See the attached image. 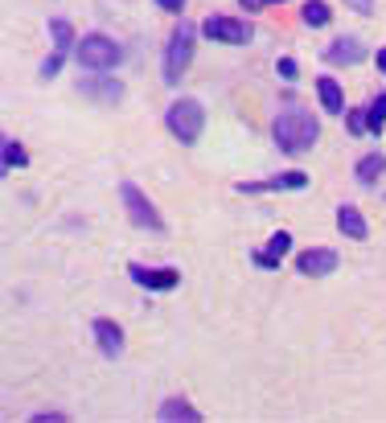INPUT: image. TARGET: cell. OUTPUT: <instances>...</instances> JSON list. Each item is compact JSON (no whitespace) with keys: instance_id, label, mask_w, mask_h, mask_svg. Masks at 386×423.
Segmentation results:
<instances>
[{"instance_id":"obj_24","label":"cell","mask_w":386,"mask_h":423,"mask_svg":"<svg viewBox=\"0 0 386 423\" xmlns=\"http://www.w3.org/2000/svg\"><path fill=\"white\" fill-rule=\"evenodd\" d=\"M349 128H353V132H366L370 124H366V115H362V111H353V115H349Z\"/></svg>"},{"instance_id":"obj_23","label":"cell","mask_w":386,"mask_h":423,"mask_svg":"<svg viewBox=\"0 0 386 423\" xmlns=\"http://www.w3.org/2000/svg\"><path fill=\"white\" fill-rule=\"evenodd\" d=\"M345 4H349L353 13H362V17H370V13H374V0H345Z\"/></svg>"},{"instance_id":"obj_17","label":"cell","mask_w":386,"mask_h":423,"mask_svg":"<svg viewBox=\"0 0 386 423\" xmlns=\"http://www.w3.org/2000/svg\"><path fill=\"white\" fill-rule=\"evenodd\" d=\"M49 38H54V46L62 49V53L74 46V29H70V25H66L62 17H58V21H49Z\"/></svg>"},{"instance_id":"obj_3","label":"cell","mask_w":386,"mask_h":423,"mask_svg":"<svg viewBox=\"0 0 386 423\" xmlns=\"http://www.w3.org/2000/svg\"><path fill=\"white\" fill-rule=\"evenodd\" d=\"M79 62H83L86 70H95V74L115 70V62H120V46H115L111 38H103V33H86L83 42H79Z\"/></svg>"},{"instance_id":"obj_18","label":"cell","mask_w":386,"mask_h":423,"mask_svg":"<svg viewBox=\"0 0 386 423\" xmlns=\"http://www.w3.org/2000/svg\"><path fill=\"white\" fill-rule=\"evenodd\" d=\"M329 17H333V13H329L325 0H308V4H304V25H329Z\"/></svg>"},{"instance_id":"obj_9","label":"cell","mask_w":386,"mask_h":423,"mask_svg":"<svg viewBox=\"0 0 386 423\" xmlns=\"http://www.w3.org/2000/svg\"><path fill=\"white\" fill-rule=\"evenodd\" d=\"M95 337H99V349H103L107 358H120V354H124V333H120L115 321L99 317V321H95Z\"/></svg>"},{"instance_id":"obj_14","label":"cell","mask_w":386,"mask_h":423,"mask_svg":"<svg viewBox=\"0 0 386 423\" xmlns=\"http://www.w3.org/2000/svg\"><path fill=\"white\" fill-rule=\"evenodd\" d=\"M383 173H386V156H378V152H370V156L357 160V181H362V185H374Z\"/></svg>"},{"instance_id":"obj_19","label":"cell","mask_w":386,"mask_h":423,"mask_svg":"<svg viewBox=\"0 0 386 423\" xmlns=\"http://www.w3.org/2000/svg\"><path fill=\"white\" fill-rule=\"evenodd\" d=\"M366 124H370V132H383V124H386V94H378V99L370 103V111H366Z\"/></svg>"},{"instance_id":"obj_15","label":"cell","mask_w":386,"mask_h":423,"mask_svg":"<svg viewBox=\"0 0 386 423\" xmlns=\"http://www.w3.org/2000/svg\"><path fill=\"white\" fill-rule=\"evenodd\" d=\"M79 87H83V94H95V99H120V94H124V87L111 83V78H103V83H99V78H86Z\"/></svg>"},{"instance_id":"obj_7","label":"cell","mask_w":386,"mask_h":423,"mask_svg":"<svg viewBox=\"0 0 386 423\" xmlns=\"http://www.w3.org/2000/svg\"><path fill=\"white\" fill-rule=\"evenodd\" d=\"M128 272H131V280L140 283V288H148V292H169V288H177V280H181V272H172V267H144V263H131Z\"/></svg>"},{"instance_id":"obj_2","label":"cell","mask_w":386,"mask_h":423,"mask_svg":"<svg viewBox=\"0 0 386 423\" xmlns=\"http://www.w3.org/2000/svg\"><path fill=\"white\" fill-rule=\"evenodd\" d=\"M169 132L177 136L181 144H193L202 136V124H206V111H202V103L198 99H177L169 107Z\"/></svg>"},{"instance_id":"obj_16","label":"cell","mask_w":386,"mask_h":423,"mask_svg":"<svg viewBox=\"0 0 386 423\" xmlns=\"http://www.w3.org/2000/svg\"><path fill=\"white\" fill-rule=\"evenodd\" d=\"M161 420H185V423H198L202 415H198V411H193V407H189L185 399H169V403L161 407Z\"/></svg>"},{"instance_id":"obj_28","label":"cell","mask_w":386,"mask_h":423,"mask_svg":"<svg viewBox=\"0 0 386 423\" xmlns=\"http://www.w3.org/2000/svg\"><path fill=\"white\" fill-rule=\"evenodd\" d=\"M378 70L386 74V49H378Z\"/></svg>"},{"instance_id":"obj_5","label":"cell","mask_w":386,"mask_h":423,"mask_svg":"<svg viewBox=\"0 0 386 423\" xmlns=\"http://www.w3.org/2000/svg\"><path fill=\"white\" fill-rule=\"evenodd\" d=\"M120 193H124V206H128V218L136 222V226H144V231H165V222H161V214H156V206L140 193V189L131 185V181H124L120 185Z\"/></svg>"},{"instance_id":"obj_10","label":"cell","mask_w":386,"mask_h":423,"mask_svg":"<svg viewBox=\"0 0 386 423\" xmlns=\"http://www.w3.org/2000/svg\"><path fill=\"white\" fill-rule=\"evenodd\" d=\"M325 58H329L333 66H353V62H362V58H366V49H362L357 38H337L333 46L325 49Z\"/></svg>"},{"instance_id":"obj_13","label":"cell","mask_w":386,"mask_h":423,"mask_svg":"<svg viewBox=\"0 0 386 423\" xmlns=\"http://www.w3.org/2000/svg\"><path fill=\"white\" fill-rule=\"evenodd\" d=\"M316 91H321V103H325L329 115H341L345 111V94H341V87H337V78H321Z\"/></svg>"},{"instance_id":"obj_4","label":"cell","mask_w":386,"mask_h":423,"mask_svg":"<svg viewBox=\"0 0 386 423\" xmlns=\"http://www.w3.org/2000/svg\"><path fill=\"white\" fill-rule=\"evenodd\" d=\"M189 58H193V25H181V29L172 33V42H169V53H165V83H169V87L181 83Z\"/></svg>"},{"instance_id":"obj_8","label":"cell","mask_w":386,"mask_h":423,"mask_svg":"<svg viewBox=\"0 0 386 423\" xmlns=\"http://www.w3.org/2000/svg\"><path fill=\"white\" fill-rule=\"evenodd\" d=\"M296 267H300L304 276H329V272H337V255L325 251V247H312V251H304L300 259H296Z\"/></svg>"},{"instance_id":"obj_22","label":"cell","mask_w":386,"mask_h":423,"mask_svg":"<svg viewBox=\"0 0 386 423\" xmlns=\"http://www.w3.org/2000/svg\"><path fill=\"white\" fill-rule=\"evenodd\" d=\"M58 70H62V49H58L54 58H45V62H42V74H45V78H54Z\"/></svg>"},{"instance_id":"obj_27","label":"cell","mask_w":386,"mask_h":423,"mask_svg":"<svg viewBox=\"0 0 386 423\" xmlns=\"http://www.w3.org/2000/svg\"><path fill=\"white\" fill-rule=\"evenodd\" d=\"M58 420H62L58 411H42V415H38V423H58Z\"/></svg>"},{"instance_id":"obj_12","label":"cell","mask_w":386,"mask_h":423,"mask_svg":"<svg viewBox=\"0 0 386 423\" xmlns=\"http://www.w3.org/2000/svg\"><path fill=\"white\" fill-rule=\"evenodd\" d=\"M337 226H341L345 238H366L370 231H366V218L357 214V206H341L337 210Z\"/></svg>"},{"instance_id":"obj_25","label":"cell","mask_w":386,"mask_h":423,"mask_svg":"<svg viewBox=\"0 0 386 423\" xmlns=\"http://www.w3.org/2000/svg\"><path fill=\"white\" fill-rule=\"evenodd\" d=\"M156 4H161L165 13H181V8H185V0H156Z\"/></svg>"},{"instance_id":"obj_26","label":"cell","mask_w":386,"mask_h":423,"mask_svg":"<svg viewBox=\"0 0 386 423\" xmlns=\"http://www.w3.org/2000/svg\"><path fill=\"white\" fill-rule=\"evenodd\" d=\"M243 8H263V4H284V0H239Z\"/></svg>"},{"instance_id":"obj_21","label":"cell","mask_w":386,"mask_h":423,"mask_svg":"<svg viewBox=\"0 0 386 423\" xmlns=\"http://www.w3.org/2000/svg\"><path fill=\"white\" fill-rule=\"evenodd\" d=\"M280 78H284V83H296V78H300V74H296V62H292V58H280Z\"/></svg>"},{"instance_id":"obj_6","label":"cell","mask_w":386,"mask_h":423,"mask_svg":"<svg viewBox=\"0 0 386 423\" xmlns=\"http://www.w3.org/2000/svg\"><path fill=\"white\" fill-rule=\"evenodd\" d=\"M202 33L214 38V42H226V46L251 42V25H247V21H234V17H206V21H202Z\"/></svg>"},{"instance_id":"obj_11","label":"cell","mask_w":386,"mask_h":423,"mask_svg":"<svg viewBox=\"0 0 386 423\" xmlns=\"http://www.w3.org/2000/svg\"><path fill=\"white\" fill-rule=\"evenodd\" d=\"M308 185V173H280V177H267V181H251V185H239L243 193H267V189H304Z\"/></svg>"},{"instance_id":"obj_1","label":"cell","mask_w":386,"mask_h":423,"mask_svg":"<svg viewBox=\"0 0 386 423\" xmlns=\"http://www.w3.org/2000/svg\"><path fill=\"white\" fill-rule=\"evenodd\" d=\"M271 136H275V144H280L284 152L300 156V152H308V148L316 144V136H321V124L312 119V111H304V107H296V103H288V107L275 115Z\"/></svg>"},{"instance_id":"obj_20","label":"cell","mask_w":386,"mask_h":423,"mask_svg":"<svg viewBox=\"0 0 386 423\" xmlns=\"http://www.w3.org/2000/svg\"><path fill=\"white\" fill-rule=\"evenodd\" d=\"M25 160H29V156H25V148H21V144L4 140V169H21Z\"/></svg>"}]
</instances>
